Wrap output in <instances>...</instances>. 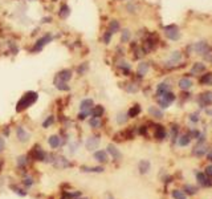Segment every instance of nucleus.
<instances>
[{
	"mask_svg": "<svg viewBox=\"0 0 212 199\" xmlns=\"http://www.w3.org/2000/svg\"><path fill=\"white\" fill-rule=\"evenodd\" d=\"M37 93L36 92H27L25 94L20 98V101L18 102V106H16V110L18 112H23L24 109H27L28 106H31L32 104L36 102L37 100Z\"/></svg>",
	"mask_w": 212,
	"mask_h": 199,
	"instance_id": "1",
	"label": "nucleus"
},
{
	"mask_svg": "<svg viewBox=\"0 0 212 199\" xmlns=\"http://www.w3.org/2000/svg\"><path fill=\"white\" fill-rule=\"evenodd\" d=\"M174 101H175V94L171 92H167L163 96L159 97V105H160V108H163V109L170 106V104L174 102Z\"/></svg>",
	"mask_w": 212,
	"mask_h": 199,
	"instance_id": "2",
	"label": "nucleus"
},
{
	"mask_svg": "<svg viewBox=\"0 0 212 199\" xmlns=\"http://www.w3.org/2000/svg\"><path fill=\"white\" fill-rule=\"evenodd\" d=\"M164 33H166V36L170 38V40H178L180 36V33H179V29L176 28L175 25H170V27H166L164 28Z\"/></svg>",
	"mask_w": 212,
	"mask_h": 199,
	"instance_id": "3",
	"label": "nucleus"
},
{
	"mask_svg": "<svg viewBox=\"0 0 212 199\" xmlns=\"http://www.w3.org/2000/svg\"><path fill=\"white\" fill-rule=\"evenodd\" d=\"M51 40H52V36H51V35H47V36L41 37L40 40H37L36 45L33 47V49H32V51H33V52H36V51H41V49H43L44 47H45L47 44H48L49 41H51Z\"/></svg>",
	"mask_w": 212,
	"mask_h": 199,
	"instance_id": "4",
	"label": "nucleus"
},
{
	"mask_svg": "<svg viewBox=\"0 0 212 199\" xmlns=\"http://www.w3.org/2000/svg\"><path fill=\"white\" fill-rule=\"evenodd\" d=\"M92 106H93V100L90 98H86V100H82L81 104H80V110L82 113L89 114L92 112Z\"/></svg>",
	"mask_w": 212,
	"mask_h": 199,
	"instance_id": "5",
	"label": "nucleus"
},
{
	"mask_svg": "<svg viewBox=\"0 0 212 199\" xmlns=\"http://www.w3.org/2000/svg\"><path fill=\"white\" fill-rule=\"evenodd\" d=\"M31 156L33 159H36V161H44V157H45V153L41 150L40 146H35L32 149L31 151Z\"/></svg>",
	"mask_w": 212,
	"mask_h": 199,
	"instance_id": "6",
	"label": "nucleus"
},
{
	"mask_svg": "<svg viewBox=\"0 0 212 199\" xmlns=\"http://www.w3.org/2000/svg\"><path fill=\"white\" fill-rule=\"evenodd\" d=\"M53 165L56 169H66L70 166V162H68V159H65L64 157H57L53 161Z\"/></svg>",
	"mask_w": 212,
	"mask_h": 199,
	"instance_id": "7",
	"label": "nucleus"
},
{
	"mask_svg": "<svg viewBox=\"0 0 212 199\" xmlns=\"http://www.w3.org/2000/svg\"><path fill=\"white\" fill-rule=\"evenodd\" d=\"M99 145V138L97 135H92L90 138H88L86 141V149L88 150H94Z\"/></svg>",
	"mask_w": 212,
	"mask_h": 199,
	"instance_id": "8",
	"label": "nucleus"
},
{
	"mask_svg": "<svg viewBox=\"0 0 212 199\" xmlns=\"http://www.w3.org/2000/svg\"><path fill=\"white\" fill-rule=\"evenodd\" d=\"M199 104L200 106L204 108V106H208L209 104H212V93H204L199 97Z\"/></svg>",
	"mask_w": 212,
	"mask_h": 199,
	"instance_id": "9",
	"label": "nucleus"
},
{
	"mask_svg": "<svg viewBox=\"0 0 212 199\" xmlns=\"http://www.w3.org/2000/svg\"><path fill=\"white\" fill-rule=\"evenodd\" d=\"M16 134H18V138H19V141L20 142H27L28 140H29V133L25 131L24 128H21V126H19L18 129H16Z\"/></svg>",
	"mask_w": 212,
	"mask_h": 199,
	"instance_id": "10",
	"label": "nucleus"
},
{
	"mask_svg": "<svg viewBox=\"0 0 212 199\" xmlns=\"http://www.w3.org/2000/svg\"><path fill=\"white\" fill-rule=\"evenodd\" d=\"M195 52H196L198 54H207V52H208V45L205 44L204 41H200V43H198V44H195Z\"/></svg>",
	"mask_w": 212,
	"mask_h": 199,
	"instance_id": "11",
	"label": "nucleus"
},
{
	"mask_svg": "<svg viewBox=\"0 0 212 199\" xmlns=\"http://www.w3.org/2000/svg\"><path fill=\"white\" fill-rule=\"evenodd\" d=\"M57 79H60L61 81H65V82H68L70 79H72V72L69 69H64V70H60L58 73H57Z\"/></svg>",
	"mask_w": 212,
	"mask_h": 199,
	"instance_id": "12",
	"label": "nucleus"
},
{
	"mask_svg": "<svg viewBox=\"0 0 212 199\" xmlns=\"http://www.w3.org/2000/svg\"><path fill=\"white\" fill-rule=\"evenodd\" d=\"M108 153H109L114 159H121V158H122L121 151H119L115 146H113V145H109V146H108Z\"/></svg>",
	"mask_w": 212,
	"mask_h": 199,
	"instance_id": "13",
	"label": "nucleus"
},
{
	"mask_svg": "<svg viewBox=\"0 0 212 199\" xmlns=\"http://www.w3.org/2000/svg\"><path fill=\"white\" fill-rule=\"evenodd\" d=\"M170 89H171V86L167 84V82H162V84H159V85H158V89H157L158 97L163 96L164 93H167V92H170Z\"/></svg>",
	"mask_w": 212,
	"mask_h": 199,
	"instance_id": "14",
	"label": "nucleus"
},
{
	"mask_svg": "<svg viewBox=\"0 0 212 199\" xmlns=\"http://www.w3.org/2000/svg\"><path fill=\"white\" fill-rule=\"evenodd\" d=\"M48 142H49V145H51V147H53V149L58 147L60 145H63V141L60 140L58 135H52V137H49Z\"/></svg>",
	"mask_w": 212,
	"mask_h": 199,
	"instance_id": "15",
	"label": "nucleus"
},
{
	"mask_svg": "<svg viewBox=\"0 0 212 199\" xmlns=\"http://www.w3.org/2000/svg\"><path fill=\"white\" fill-rule=\"evenodd\" d=\"M94 159L98 161V162H106V161H108V153L102 151V150L96 151V153H94Z\"/></svg>",
	"mask_w": 212,
	"mask_h": 199,
	"instance_id": "16",
	"label": "nucleus"
},
{
	"mask_svg": "<svg viewBox=\"0 0 212 199\" xmlns=\"http://www.w3.org/2000/svg\"><path fill=\"white\" fill-rule=\"evenodd\" d=\"M205 70V65L202 64V63H196V64H194V66L191 68V73L194 74H200L202 72Z\"/></svg>",
	"mask_w": 212,
	"mask_h": 199,
	"instance_id": "17",
	"label": "nucleus"
},
{
	"mask_svg": "<svg viewBox=\"0 0 212 199\" xmlns=\"http://www.w3.org/2000/svg\"><path fill=\"white\" fill-rule=\"evenodd\" d=\"M69 15H70V8L66 4H64L63 7L60 8V11H58V16H60L61 19H66Z\"/></svg>",
	"mask_w": 212,
	"mask_h": 199,
	"instance_id": "18",
	"label": "nucleus"
},
{
	"mask_svg": "<svg viewBox=\"0 0 212 199\" xmlns=\"http://www.w3.org/2000/svg\"><path fill=\"white\" fill-rule=\"evenodd\" d=\"M103 112H105V109H103V106H101V105H98V106H94L93 109H92V115L93 117H96V118H99L101 115L103 114Z\"/></svg>",
	"mask_w": 212,
	"mask_h": 199,
	"instance_id": "19",
	"label": "nucleus"
},
{
	"mask_svg": "<svg viewBox=\"0 0 212 199\" xmlns=\"http://www.w3.org/2000/svg\"><path fill=\"white\" fill-rule=\"evenodd\" d=\"M54 86L57 88V89H60V90H69V86L66 85V82L61 81L60 79H57V77L54 79Z\"/></svg>",
	"mask_w": 212,
	"mask_h": 199,
	"instance_id": "20",
	"label": "nucleus"
},
{
	"mask_svg": "<svg viewBox=\"0 0 212 199\" xmlns=\"http://www.w3.org/2000/svg\"><path fill=\"white\" fill-rule=\"evenodd\" d=\"M192 86V81L191 80H188V79H182L179 81V88L183 90H188L189 88Z\"/></svg>",
	"mask_w": 212,
	"mask_h": 199,
	"instance_id": "21",
	"label": "nucleus"
},
{
	"mask_svg": "<svg viewBox=\"0 0 212 199\" xmlns=\"http://www.w3.org/2000/svg\"><path fill=\"white\" fill-rule=\"evenodd\" d=\"M196 178H198V182L202 186H211L212 185V182H208V179L205 178V175L202 174V173H198L196 174Z\"/></svg>",
	"mask_w": 212,
	"mask_h": 199,
	"instance_id": "22",
	"label": "nucleus"
},
{
	"mask_svg": "<svg viewBox=\"0 0 212 199\" xmlns=\"http://www.w3.org/2000/svg\"><path fill=\"white\" fill-rule=\"evenodd\" d=\"M149 170H150V162L149 161L139 162V171H141V174H146Z\"/></svg>",
	"mask_w": 212,
	"mask_h": 199,
	"instance_id": "23",
	"label": "nucleus"
},
{
	"mask_svg": "<svg viewBox=\"0 0 212 199\" xmlns=\"http://www.w3.org/2000/svg\"><path fill=\"white\" fill-rule=\"evenodd\" d=\"M149 72V64L147 63H141L138 65V74L139 76H144Z\"/></svg>",
	"mask_w": 212,
	"mask_h": 199,
	"instance_id": "24",
	"label": "nucleus"
},
{
	"mask_svg": "<svg viewBox=\"0 0 212 199\" xmlns=\"http://www.w3.org/2000/svg\"><path fill=\"white\" fill-rule=\"evenodd\" d=\"M155 137H157L158 140H163L166 137V130L163 126H157V129H155Z\"/></svg>",
	"mask_w": 212,
	"mask_h": 199,
	"instance_id": "25",
	"label": "nucleus"
},
{
	"mask_svg": "<svg viewBox=\"0 0 212 199\" xmlns=\"http://www.w3.org/2000/svg\"><path fill=\"white\" fill-rule=\"evenodd\" d=\"M149 113L151 114V115H154V117H157V118H162L163 117V113L160 112V110L158 109V108H155V106H151L149 109Z\"/></svg>",
	"mask_w": 212,
	"mask_h": 199,
	"instance_id": "26",
	"label": "nucleus"
},
{
	"mask_svg": "<svg viewBox=\"0 0 212 199\" xmlns=\"http://www.w3.org/2000/svg\"><path fill=\"white\" fill-rule=\"evenodd\" d=\"M141 113V106H139V105H134V106L129 110V117H137V115Z\"/></svg>",
	"mask_w": 212,
	"mask_h": 199,
	"instance_id": "27",
	"label": "nucleus"
},
{
	"mask_svg": "<svg viewBox=\"0 0 212 199\" xmlns=\"http://www.w3.org/2000/svg\"><path fill=\"white\" fill-rule=\"evenodd\" d=\"M205 153H207V149H205V146H204V145L198 146L196 149H194V154H195L196 157H202V156H204Z\"/></svg>",
	"mask_w": 212,
	"mask_h": 199,
	"instance_id": "28",
	"label": "nucleus"
},
{
	"mask_svg": "<svg viewBox=\"0 0 212 199\" xmlns=\"http://www.w3.org/2000/svg\"><path fill=\"white\" fill-rule=\"evenodd\" d=\"M200 82L202 84H207V85H211L212 84V73H207L204 74L202 79H200Z\"/></svg>",
	"mask_w": 212,
	"mask_h": 199,
	"instance_id": "29",
	"label": "nucleus"
},
{
	"mask_svg": "<svg viewBox=\"0 0 212 199\" xmlns=\"http://www.w3.org/2000/svg\"><path fill=\"white\" fill-rule=\"evenodd\" d=\"M178 143H179L180 146H187L188 143H189V137H188V135H182V137H179V141H178Z\"/></svg>",
	"mask_w": 212,
	"mask_h": 199,
	"instance_id": "30",
	"label": "nucleus"
},
{
	"mask_svg": "<svg viewBox=\"0 0 212 199\" xmlns=\"http://www.w3.org/2000/svg\"><path fill=\"white\" fill-rule=\"evenodd\" d=\"M118 29H119V24H118V21H117V20H113V21L110 23V25H109V31L114 33V32H117Z\"/></svg>",
	"mask_w": 212,
	"mask_h": 199,
	"instance_id": "31",
	"label": "nucleus"
},
{
	"mask_svg": "<svg viewBox=\"0 0 212 199\" xmlns=\"http://www.w3.org/2000/svg\"><path fill=\"white\" fill-rule=\"evenodd\" d=\"M172 196H174L175 199H186V194L183 191H179V190L172 191Z\"/></svg>",
	"mask_w": 212,
	"mask_h": 199,
	"instance_id": "32",
	"label": "nucleus"
},
{
	"mask_svg": "<svg viewBox=\"0 0 212 199\" xmlns=\"http://www.w3.org/2000/svg\"><path fill=\"white\" fill-rule=\"evenodd\" d=\"M83 171H89V173H102L103 169L102 167H82Z\"/></svg>",
	"mask_w": 212,
	"mask_h": 199,
	"instance_id": "33",
	"label": "nucleus"
},
{
	"mask_svg": "<svg viewBox=\"0 0 212 199\" xmlns=\"http://www.w3.org/2000/svg\"><path fill=\"white\" fill-rule=\"evenodd\" d=\"M126 121H127V115L125 113H119L118 117H117V122H118L119 125H122V124H125Z\"/></svg>",
	"mask_w": 212,
	"mask_h": 199,
	"instance_id": "34",
	"label": "nucleus"
},
{
	"mask_svg": "<svg viewBox=\"0 0 212 199\" xmlns=\"http://www.w3.org/2000/svg\"><path fill=\"white\" fill-rule=\"evenodd\" d=\"M129 38H130V31H129V29H125L124 32H122L121 40H122V43H126V41H129Z\"/></svg>",
	"mask_w": 212,
	"mask_h": 199,
	"instance_id": "35",
	"label": "nucleus"
},
{
	"mask_svg": "<svg viewBox=\"0 0 212 199\" xmlns=\"http://www.w3.org/2000/svg\"><path fill=\"white\" fill-rule=\"evenodd\" d=\"M27 162H28V159H27L25 156H21V157L18 158V166H19V167H24Z\"/></svg>",
	"mask_w": 212,
	"mask_h": 199,
	"instance_id": "36",
	"label": "nucleus"
},
{
	"mask_svg": "<svg viewBox=\"0 0 212 199\" xmlns=\"http://www.w3.org/2000/svg\"><path fill=\"white\" fill-rule=\"evenodd\" d=\"M90 126L92 128H99V126H101V122H99V120L98 118H96V117H93L92 120H90Z\"/></svg>",
	"mask_w": 212,
	"mask_h": 199,
	"instance_id": "37",
	"label": "nucleus"
},
{
	"mask_svg": "<svg viewBox=\"0 0 212 199\" xmlns=\"http://www.w3.org/2000/svg\"><path fill=\"white\" fill-rule=\"evenodd\" d=\"M88 68H89V65H88V63H83L81 66H78V69H77V72H78L80 74H83V73H86V70H88Z\"/></svg>",
	"mask_w": 212,
	"mask_h": 199,
	"instance_id": "38",
	"label": "nucleus"
},
{
	"mask_svg": "<svg viewBox=\"0 0 212 199\" xmlns=\"http://www.w3.org/2000/svg\"><path fill=\"white\" fill-rule=\"evenodd\" d=\"M126 90L130 92V93H135V92H138V86L135 84H129L126 86Z\"/></svg>",
	"mask_w": 212,
	"mask_h": 199,
	"instance_id": "39",
	"label": "nucleus"
},
{
	"mask_svg": "<svg viewBox=\"0 0 212 199\" xmlns=\"http://www.w3.org/2000/svg\"><path fill=\"white\" fill-rule=\"evenodd\" d=\"M184 190L187 191V194H191V195H194L195 192H196V189H195L194 186H189V185H187V186L184 187Z\"/></svg>",
	"mask_w": 212,
	"mask_h": 199,
	"instance_id": "40",
	"label": "nucleus"
},
{
	"mask_svg": "<svg viewBox=\"0 0 212 199\" xmlns=\"http://www.w3.org/2000/svg\"><path fill=\"white\" fill-rule=\"evenodd\" d=\"M111 35H113V32H110V31H108L105 33V36H103V41H105V44H109L110 43V37H111Z\"/></svg>",
	"mask_w": 212,
	"mask_h": 199,
	"instance_id": "41",
	"label": "nucleus"
},
{
	"mask_svg": "<svg viewBox=\"0 0 212 199\" xmlns=\"http://www.w3.org/2000/svg\"><path fill=\"white\" fill-rule=\"evenodd\" d=\"M174 61H180V59H182V54H180V52H174L172 53V57H171Z\"/></svg>",
	"mask_w": 212,
	"mask_h": 199,
	"instance_id": "42",
	"label": "nucleus"
},
{
	"mask_svg": "<svg viewBox=\"0 0 212 199\" xmlns=\"http://www.w3.org/2000/svg\"><path fill=\"white\" fill-rule=\"evenodd\" d=\"M8 45H9L11 51H12V53H13V54H16V53H18V51H19V49H18V47H16L15 44H13V41H9V43H8Z\"/></svg>",
	"mask_w": 212,
	"mask_h": 199,
	"instance_id": "43",
	"label": "nucleus"
},
{
	"mask_svg": "<svg viewBox=\"0 0 212 199\" xmlns=\"http://www.w3.org/2000/svg\"><path fill=\"white\" fill-rule=\"evenodd\" d=\"M53 121H54V120H53V117H49V118H47L45 122L43 124V126H44V128H48L49 125H52V124H53Z\"/></svg>",
	"mask_w": 212,
	"mask_h": 199,
	"instance_id": "44",
	"label": "nucleus"
},
{
	"mask_svg": "<svg viewBox=\"0 0 212 199\" xmlns=\"http://www.w3.org/2000/svg\"><path fill=\"white\" fill-rule=\"evenodd\" d=\"M24 185H25L27 187H31V186L33 185V181H32L31 176H28V178H25V179H24Z\"/></svg>",
	"mask_w": 212,
	"mask_h": 199,
	"instance_id": "45",
	"label": "nucleus"
},
{
	"mask_svg": "<svg viewBox=\"0 0 212 199\" xmlns=\"http://www.w3.org/2000/svg\"><path fill=\"white\" fill-rule=\"evenodd\" d=\"M205 174L212 178V166H207V167H205Z\"/></svg>",
	"mask_w": 212,
	"mask_h": 199,
	"instance_id": "46",
	"label": "nucleus"
},
{
	"mask_svg": "<svg viewBox=\"0 0 212 199\" xmlns=\"http://www.w3.org/2000/svg\"><path fill=\"white\" fill-rule=\"evenodd\" d=\"M119 66H121V68H125L126 70H129V69H130V65L127 64V63H121V64H119Z\"/></svg>",
	"mask_w": 212,
	"mask_h": 199,
	"instance_id": "47",
	"label": "nucleus"
},
{
	"mask_svg": "<svg viewBox=\"0 0 212 199\" xmlns=\"http://www.w3.org/2000/svg\"><path fill=\"white\" fill-rule=\"evenodd\" d=\"M189 120H192L194 121V122H198V114L196 113H195V114H191V115H189Z\"/></svg>",
	"mask_w": 212,
	"mask_h": 199,
	"instance_id": "48",
	"label": "nucleus"
},
{
	"mask_svg": "<svg viewBox=\"0 0 212 199\" xmlns=\"http://www.w3.org/2000/svg\"><path fill=\"white\" fill-rule=\"evenodd\" d=\"M4 150V140L3 138H0V153Z\"/></svg>",
	"mask_w": 212,
	"mask_h": 199,
	"instance_id": "49",
	"label": "nucleus"
},
{
	"mask_svg": "<svg viewBox=\"0 0 212 199\" xmlns=\"http://www.w3.org/2000/svg\"><path fill=\"white\" fill-rule=\"evenodd\" d=\"M86 115H88V114H85V113H82V112H81V113L78 114V118H80V120H85V118H86Z\"/></svg>",
	"mask_w": 212,
	"mask_h": 199,
	"instance_id": "50",
	"label": "nucleus"
},
{
	"mask_svg": "<svg viewBox=\"0 0 212 199\" xmlns=\"http://www.w3.org/2000/svg\"><path fill=\"white\" fill-rule=\"evenodd\" d=\"M51 20H52L51 18H45V19H43V23H49Z\"/></svg>",
	"mask_w": 212,
	"mask_h": 199,
	"instance_id": "51",
	"label": "nucleus"
},
{
	"mask_svg": "<svg viewBox=\"0 0 212 199\" xmlns=\"http://www.w3.org/2000/svg\"><path fill=\"white\" fill-rule=\"evenodd\" d=\"M208 159H209V161H212V150L208 153Z\"/></svg>",
	"mask_w": 212,
	"mask_h": 199,
	"instance_id": "52",
	"label": "nucleus"
},
{
	"mask_svg": "<svg viewBox=\"0 0 212 199\" xmlns=\"http://www.w3.org/2000/svg\"><path fill=\"white\" fill-rule=\"evenodd\" d=\"M4 134H5V135H8V134H9V130H8V129H5V130H4Z\"/></svg>",
	"mask_w": 212,
	"mask_h": 199,
	"instance_id": "53",
	"label": "nucleus"
},
{
	"mask_svg": "<svg viewBox=\"0 0 212 199\" xmlns=\"http://www.w3.org/2000/svg\"><path fill=\"white\" fill-rule=\"evenodd\" d=\"M207 113H208V114H212V110H207Z\"/></svg>",
	"mask_w": 212,
	"mask_h": 199,
	"instance_id": "54",
	"label": "nucleus"
},
{
	"mask_svg": "<svg viewBox=\"0 0 212 199\" xmlns=\"http://www.w3.org/2000/svg\"><path fill=\"white\" fill-rule=\"evenodd\" d=\"M82 199H88V198H82Z\"/></svg>",
	"mask_w": 212,
	"mask_h": 199,
	"instance_id": "55",
	"label": "nucleus"
},
{
	"mask_svg": "<svg viewBox=\"0 0 212 199\" xmlns=\"http://www.w3.org/2000/svg\"><path fill=\"white\" fill-rule=\"evenodd\" d=\"M31 2H32V0H31Z\"/></svg>",
	"mask_w": 212,
	"mask_h": 199,
	"instance_id": "56",
	"label": "nucleus"
}]
</instances>
